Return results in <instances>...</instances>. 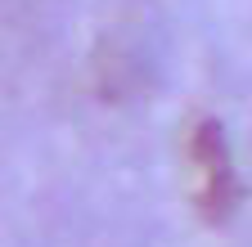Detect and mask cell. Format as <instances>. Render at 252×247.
Returning <instances> with one entry per match:
<instances>
[{
	"mask_svg": "<svg viewBox=\"0 0 252 247\" xmlns=\"http://www.w3.org/2000/svg\"><path fill=\"white\" fill-rule=\"evenodd\" d=\"M189 162H194V189H198V207L207 220H225L239 202V175L230 162V144L220 135V126L203 121L189 139Z\"/></svg>",
	"mask_w": 252,
	"mask_h": 247,
	"instance_id": "obj_1",
	"label": "cell"
}]
</instances>
